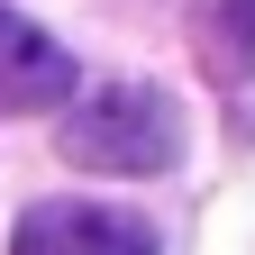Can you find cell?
<instances>
[{"mask_svg":"<svg viewBox=\"0 0 255 255\" xmlns=\"http://www.w3.org/2000/svg\"><path fill=\"white\" fill-rule=\"evenodd\" d=\"M219 18H228V27H237V37L255 46V0H219Z\"/></svg>","mask_w":255,"mask_h":255,"instance_id":"cell-4","label":"cell"},{"mask_svg":"<svg viewBox=\"0 0 255 255\" xmlns=\"http://www.w3.org/2000/svg\"><path fill=\"white\" fill-rule=\"evenodd\" d=\"M9 255H155V228L110 201H37L18 219Z\"/></svg>","mask_w":255,"mask_h":255,"instance_id":"cell-2","label":"cell"},{"mask_svg":"<svg viewBox=\"0 0 255 255\" xmlns=\"http://www.w3.org/2000/svg\"><path fill=\"white\" fill-rule=\"evenodd\" d=\"M64 101H73V55L0 0V110H64Z\"/></svg>","mask_w":255,"mask_h":255,"instance_id":"cell-3","label":"cell"},{"mask_svg":"<svg viewBox=\"0 0 255 255\" xmlns=\"http://www.w3.org/2000/svg\"><path fill=\"white\" fill-rule=\"evenodd\" d=\"M55 146L82 173H173L182 164V110L155 82H110V91L64 110Z\"/></svg>","mask_w":255,"mask_h":255,"instance_id":"cell-1","label":"cell"}]
</instances>
